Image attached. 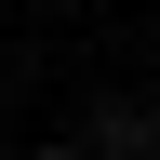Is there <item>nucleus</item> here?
I'll use <instances>...</instances> for the list:
<instances>
[{
    "label": "nucleus",
    "mask_w": 160,
    "mask_h": 160,
    "mask_svg": "<svg viewBox=\"0 0 160 160\" xmlns=\"http://www.w3.org/2000/svg\"><path fill=\"white\" fill-rule=\"evenodd\" d=\"M93 160H160V120H133V107H107V120H93Z\"/></svg>",
    "instance_id": "obj_1"
},
{
    "label": "nucleus",
    "mask_w": 160,
    "mask_h": 160,
    "mask_svg": "<svg viewBox=\"0 0 160 160\" xmlns=\"http://www.w3.org/2000/svg\"><path fill=\"white\" fill-rule=\"evenodd\" d=\"M40 160H80V147H40Z\"/></svg>",
    "instance_id": "obj_2"
}]
</instances>
